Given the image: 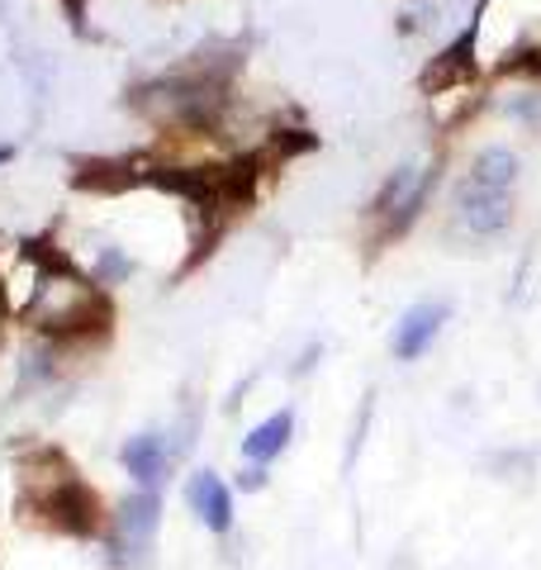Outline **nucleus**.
Returning <instances> with one entry per match:
<instances>
[{"mask_svg": "<svg viewBox=\"0 0 541 570\" xmlns=\"http://www.w3.org/2000/svg\"><path fill=\"white\" fill-rule=\"evenodd\" d=\"M427 195H432V167H394L385 176V186L371 200V214L385 224V238L409 234L419 209L427 205Z\"/></svg>", "mask_w": 541, "mask_h": 570, "instance_id": "2", "label": "nucleus"}, {"mask_svg": "<svg viewBox=\"0 0 541 570\" xmlns=\"http://www.w3.org/2000/svg\"><path fill=\"white\" fill-rule=\"evenodd\" d=\"M119 461H124V471L134 475V485L138 490H153V494L161 490V480L171 475V448L157 433L129 438V442H124V452H119Z\"/></svg>", "mask_w": 541, "mask_h": 570, "instance_id": "7", "label": "nucleus"}, {"mask_svg": "<svg viewBox=\"0 0 541 570\" xmlns=\"http://www.w3.org/2000/svg\"><path fill=\"white\" fill-rule=\"evenodd\" d=\"M157 523H161V499L153 490H138L119 504L115 513V538H110V561L115 570H129L142 551L153 547L157 538Z\"/></svg>", "mask_w": 541, "mask_h": 570, "instance_id": "3", "label": "nucleus"}, {"mask_svg": "<svg viewBox=\"0 0 541 570\" xmlns=\"http://www.w3.org/2000/svg\"><path fill=\"white\" fill-rule=\"evenodd\" d=\"M451 224L465 238H494L513 224V195L509 190H480L471 181L456 186V205H451Z\"/></svg>", "mask_w": 541, "mask_h": 570, "instance_id": "4", "label": "nucleus"}, {"mask_svg": "<svg viewBox=\"0 0 541 570\" xmlns=\"http://www.w3.org/2000/svg\"><path fill=\"white\" fill-rule=\"evenodd\" d=\"M62 6H67V20H71V29L86 33V0H62Z\"/></svg>", "mask_w": 541, "mask_h": 570, "instance_id": "13", "label": "nucleus"}, {"mask_svg": "<svg viewBox=\"0 0 541 570\" xmlns=\"http://www.w3.org/2000/svg\"><path fill=\"white\" fill-rule=\"evenodd\" d=\"M10 314V285H6V276H0V318Z\"/></svg>", "mask_w": 541, "mask_h": 570, "instance_id": "15", "label": "nucleus"}, {"mask_svg": "<svg viewBox=\"0 0 541 570\" xmlns=\"http://www.w3.org/2000/svg\"><path fill=\"white\" fill-rule=\"evenodd\" d=\"M186 499H190V509L200 513V523L214 532V538H224V532L233 528V490L214 471H195L190 485H186Z\"/></svg>", "mask_w": 541, "mask_h": 570, "instance_id": "8", "label": "nucleus"}, {"mask_svg": "<svg viewBox=\"0 0 541 570\" xmlns=\"http://www.w3.org/2000/svg\"><path fill=\"white\" fill-rule=\"evenodd\" d=\"M124 276H129V257L105 253V262H100V285H115V281H124Z\"/></svg>", "mask_w": 541, "mask_h": 570, "instance_id": "11", "label": "nucleus"}, {"mask_svg": "<svg viewBox=\"0 0 541 570\" xmlns=\"http://www.w3.org/2000/svg\"><path fill=\"white\" fill-rule=\"evenodd\" d=\"M291 438H295V414L281 409V414H270L266 423H257L243 438V456L252 461V466H266V461H276L285 448H291Z\"/></svg>", "mask_w": 541, "mask_h": 570, "instance_id": "9", "label": "nucleus"}, {"mask_svg": "<svg viewBox=\"0 0 541 570\" xmlns=\"http://www.w3.org/2000/svg\"><path fill=\"white\" fill-rule=\"evenodd\" d=\"M475 39H480V14H475V24L465 29L446 52H437V62L423 71V91H427V96H442V91H451V86H465V81H475V77H480Z\"/></svg>", "mask_w": 541, "mask_h": 570, "instance_id": "5", "label": "nucleus"}, {"mask_svg": "<svg viewBox=\"0 0 541 570\" xmlns=\"http://www.w3.org/2000/svg\"><path fill=\"white\" fill-rule=\"evenodd\" d=\"M20 509L43 519L48 528L67 532V538H100L105 532V504L100 494L77 475V466L62 452H33L29 475H24V494Z\"/></svg>", "mask_w": 541, "mask_h": 570, "instance_id": "1", "label": "nucleus"}, {"mask_svg": "<svg viewBox=\"0 0 541 570\" xmlns=\"http://www.w3.org/2000/svg\"><path fill=\"white\" fill-rule=\"evenodd\" d=\"M465 181L480 186V190H513L518 181V157L509 148H484L475 153L471 171H465Z\"/></svg>", "mask_w": 541, "mask_h": 570, "instance_id": "10", "label": "nucleus"}, {"mask_svg": "<svg viewBox=\"0 0 541 570\" xmlns=\"http://www.w3.org/2000/svg\"><path fill=\"white\" fill-rule=\"evenodd\" d=\"M446 305H437V299H423V305H413V309H404V318H400V328H394V337H390V352H394V362H419V356L437 343V333H442V324H446Z\"/></svg>", "mask_w": 541, "mask_h": 570, "instance_id": "6", "label": "nucleus"}, {"mask_svg": "<svg viewBox=\"0 0 541 570\" xmlns=\"http://www.w3.org/2000/svg\"><path fill=\"white\" fill-rule=\"evenodd\" d=\"M238 490H247V494H257V490H266V466H247L238 471Z\"/></svg>", "mask_w": 541, "mask_h": 570, "instance_id": "12", "label": "nucleus"}, {"mask_svg": "<svg viewBox=\"0 0 541 570\" xmlns=\"http://www.w3.org/2000/svg\"><path fill=\"white\" fill-rule=\"evenodd\" d=\"M366 423H371V400H366V409H361V428H356V433H366ZM356 442H361V438H352V456H356ZM352 456H347V461H352Z\"/></svg>", "mask_w": 541, "mask_h": 570, "instance_id": "14", "label": "nucleus"}]
</instances>
